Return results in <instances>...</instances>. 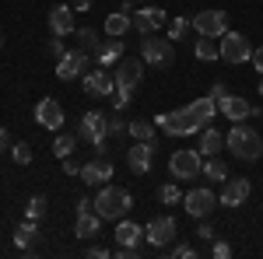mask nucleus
<instances>
[{
  "label": "nucleus",
  "mask_w": 263,
  "mask_h": 259,
  "mask_svg": "<svg viewBox=\"0 0 263 259\" xmlns=\"http://www.w3.org/2000/svg\"><path fill=\"white\" fill-rule=\"evenodd\" d=\"M7 147H11V137H7V130L0 126V151H7Z\"/></svg>",
  "instance_id": "8fccbe9b"
},
{
  "label": "nucleus",
  "mask_w": 263,
  "mask_h": 259,
  "mask_svg": "<svg viewBox=\"0 0 263 259\" xmlns=\"http://www.w3.org/2000/svg\"><path fill=\"white\" fill-rule=\"evenodd\" d=\"M126 133H130L134 140H144V144H155V123H147V119H134Z\"/></svg>",
  "instance_id": "c756f323"
},
{
  "label": "nucleus",
  "mask_w": 263,
  "mask_h": 259,
  "mask_svg": "<svg viewBox=\"0 0 263 259\" xmlns=\"http://www.w3.org/2000/svg\"><path fill=\"white\" fill-rule=\"evenodd\" d=\"M224 147H228L239 161H256L263 154L260 133H256L253 126H246V123H235V126H232V133L224 137Z\"/></svg>",
  "instance_id": "f257e3e1"
},
{
  "label": "nucleus",
  "mask_w": 263,
  "mask_h": 259,
  "mask_svg": "<svg viewBox=\"0 0 263 259\" xmlns=\"http://www.w3.org/2000/svg\"><path fill=\"white\" fill-rule=\"evenodd\" d=\"M168 172H172V179H197L203 172V158H200V147L197 151H190V147H182V151H172V158H168Z\"/></svg>",
  "instance_id": "20e7f679"
},
{
  "label": "nucleus",
  "mask_w": 263,
  "mask_h": 259,
  "mask_svg": "<svg viewBox=\"0 0 263 259\" xmlns=\"http://www.w3.org/2000/svg\"><path fill=\"white\" fill-rule=\"evenodd\" d=\"M218 109H221L232 123H242L246 116H253V112H256V109H253L242 95H224V98H218Z\"/></svg>",
  "instance_id": "aec40b11"
},
{
  "label": "nucleus",
  "mask_w": 263,
  "mask_h": 259,
  "mask_svg": "<svg viewBox=\"0 0 263 259\" xmlns=\"http://www.w3.org/2000/svg\"><path fill=\"white\" fill-rule=\"evenodd\" d=\"M155 123L162 126L168 137H190V133H200L203 126L193 119V112L190 109H179V112H162V116H155Z\"/></svg>",
  "instance_id": "39448f33"
},
{
  "label": "nucleus",
  "mask_w": 263,
  "mask_h": 259,
  "mask_svg": "<svg viewBox=\"0 0 263 259\" xmlns=\"http://www.w3.org/2000/svg\"><path fill=\"white\" fill-rule=\"evenodd\" d=\"M46 214V196H32L28 200V221H39Z\"/></svg>",
  "instance_id": "f704fd0d"
},
{
  "label": "nucleus",
  "mask_w": 263,
  "mask_h": 259,
  "mask_svg": "<svg viewBox=\"0 0 263 259\" xmlns=\"http://www.w3.org/2000/svg\"><path fill=\"white\" fill-rule=\"evenodd\" d=\"M211 256L214 259H228L232 256V245H228V242H214V245H211Z\"/></svg>",
  "instance_id": "a19ab883"
},
{
  "label": "nucleus",
  "mask_w": 263,
  "mask_h": 259,
  "mask_svg": "<svg viewBox=\"0 0 263 259\" xmlns=\"http://www.w3.org/2000/svg\"><path fill=\"white\" fill-rule=\"evenodd\" d=\"M130 207H134V196L120 186H102L99 196H95V214L102 221H123V214Z\"/></svg>",
  "instance_id": "f03ea898"
},
{
  "label": "nucleus",
  "mask_w": 263,
  "mask_h": 259,
  "mask_svg": "<svg viewBox=\"0 0 263 259\" xmlns=\"http://www.w3.org/2000/svg\"><path fill=\"white\" fill-rule=\"evenodd\" d=\"M84 67H88V53H84V49H70V53H63L60 60H57V77L74 81V77L84 74Z\"/></svg>",
  "instance_id": "ddd939ff"
},
{
  "label": "nucleus",
  "mask_w": 263,
  "mask_h": 259,
  "mask_svg": "<svg viewBox=\"0 0 263 259\" xmlns=\"http://www.w3.org/2000/svg\"><path fill=\"white\" fill-rule=\"evenodd\" d=\"M81 84H84V95H95V98H105V95H112L116 91V81L109 70H84L81 74Z\"/></svg>",
  "instance_id": "9b49d317"
},
{
  "label": "nucleus",
  "mask_w": 263,
  "mask_h": 259,
  "mask_svg": "<svg viewBox=\"0 0 263 259\" xmlns=\"http://www.w3.org/2000/svg\"><path fill=\"white\" fill-rule=\"evenodd\" d=\"M218 46H221V60L232 63V67L253 60V46H249V39L239 35V32H224L221 39H218Z\"/></svg>",
  "instance_id": "6e6552de"
},
{
  "label": "nucleus",
  "mask_w": 263,
  "mask_h": 259,
  "mask_svg": "<svg viewBox=\"0 0 263 259\" xmlns=\"http://www.w3.org/2000/svg\"><path fill=\"white\" fill-rule=\"evenodd\" d=\"M78 210H91V200H88V196H78Z\"/></svg>",
  "instance_id": "3c124183"
},
{
  "label": "nucleus",
  "mask_w": 263,
  "mask_h": 259,
  "mask_svg": "<svg viewBox=\"0 0 263 259\" xmlns=\"http://www.w3.org/2000/svg\"><path fill=\"white\" fill-rule=\"evenodd\" d=\"M99 67H116L120 63V56H123V39H116V35H109V39L99 46Z\"/></svg>",
  "instance_id": "412c9836"
},
{
  "label": "nucleus",
  "mask_w": 263,
  "mask_h": 259,
  "mask_svg": "<svg viewBox=\"0 0 263 259\" xmlns=\"http://www.w3.org/2000/svg\"><path fill=\"white\" fill-rule=\"evenodd\" d=\"M11 158L18 161V165H28V161H32V147H28V144H14V147H11Z\"/></svg>",
  "instance_id": "e433bc0d"
},
{
  "label": "nucleus",
  "mask_w": 263,
  "mask_h": 259,
  "mask_svg": "<svg viewBox=\"0 0 263 259\" xmlns=\"http://www.w3.org/2000/svg\"><path fill=\"white\" fill-rule=\"evenodd\" d=\"M144 242V228L134 221H120L116 224V245H141Z\"/></svg>",
  "instance_id": "b1692460"
},
{
  "label": "nucleus",
  "mask_w": 263,
  "mask_h": 259,
  "mask_svg": "<svg viewBox=\"0 0 263 259\" xmlns=\"http://www.w3.org/2000/svg\"><path fill=\"white\" fill-rule=\"evenodd\" d=\"M158 200L162 203H179V186L176 182H165L162 189H158Z\"/></svg>",
  "instance_id": "72a5a7b5"
},
{
  "label": "nucleus",
  "mask_w": 263,
  "mask_h": 259,
  "mask_svg": "<svg viewBox=\"0 0 263 259\" xmlns=\"http://www.w3.org/2000/svg\"><path fill=\"white\" fill-rule=\"evenodd\" d=\"M141 60L151 63V67H168V63L176 60V46H172V39L144 35V42H141Z\"/></svg>",
  "instance_id": "0eeeda50"
},
{
  "label": "nucleus",
  "mask_w": 263,
  "mask_h": 259,
  "mask_svg": "<svg viewBox=\"0 0 263 259\" xmlns=\"http://www.w3.org/2000/svg\"><path fill=\"white\" fill-rule=\"evenodd\" d=\"M70 4H74V11H88V7H91L95 0H70Z\"/></svg>",
  "instance_id": "09e8293b"
},
{
  "label": "nucleus",
  "mask_w": 263,
  "mask_h": 259,
  "mask_svg": "<svg viewBox=\"0 0 263 259\" xmlns=\"http://www.w3.org/2000/svg\"><path fill=\"white\" fill-rule=\"evenodd\" d=\"M249 189H253L249 179H224L218 203H221V207H242L246 200H249Z\"/></svg>",
  "instance_id": "f3484780"
},
{
  "label": "nucleus",
  "mask_w": 263,
  "mask_h": 259,
  "mask_svg": "<svg viewBox=\"0 0 263 259\" xmlns=\"http://www.w3.org/2000/svg\"><path fill=\"white\" fill-rule=\"evenodd\" d=\"M126 165H130V172H134V175H147V172H151V165H155V144L137 140V144L126 151Z\"/></svg>",
  "instance_id": "f8f14e48"
},
{
  "label": "nucleus",
  "mask_w": 263,
  "mask_h": 259,
  "mask_svg": "<svg viewBox=\"0 0 263 259\" xmlns=\"http://www.w3.org/2000/svg\"><path fill=\"white\" fill-rule=\"evenodd\" d=\"M144 77V60H134V56H123L120 63H116V74H112V81H116V88H137Z\"/></svg>",
  "instance_id": "4468645a"
},
{
  "label": "nucleus",
  "mask_w": 263,
  "mask_h": 259,
  "mask_svg": "<svg viewBox=\"0 0 263 259\" xmlns=\"http://www.w3.org/2000/svg\"><path fill=\"white\" fill-rule=\"evenodd\" d=\"M35 123L39 126H46V130H60L63 126V109L57 98H42L39 105H35Z\"/></svg>",
  "instance_id": "6ab92c4d"
},
{
  "label": "nucleus",
  "mask_w": 263,
  "mask_h": 259,
  "mask_svg": "<svg viewBox=\"0 0 263 259\" xmlns=\"http://www.w3.org/2000/svg\"><path fill=\"white\" fill-rule=\"evenodd\" d=\"M221 147H224V137L214 130V126H203V130H200V151L211 158V154H218Z\"/></svg>",
  "instance_id": "cd10ccee"
},
{
  "label": "nucleus",
  "mask_w": 263,
  "mask_h": 259,
  "mask_svg": "<svg viewBox=\"0 0 263 259\" xmlns=\"http://www.w3.org/2000/svg\"><path fill=\"white\" fill-rule=\"evenodd\" d=\"M190 21H193V32H197V35L221 39L224 32H228V14H224V11H214V7H211V11H197Z\"/></svg>",
  "instance_id": "1a4fd4ad"
},
{
  "label": "nucleus",
  "mask_w": 263,
  "mask_h": 259,
  "mask_svg": "<svg viewBox=\"0 0 263 259\" xmlns=\"http://www.w3.org/2000/svg\"><path fill=\"white\" fill-rule=\"evenodd\" d=\"M197 235H200V242H214V228H211V224L203 221L200 228H197Z\"/></svg>",
  "instance_id": "c03bdc74"
},
{
  "label": "nucleus",
  "mask_w": 263,
  "mask_h": 259,
  "mask_svg": "<svg viewBox=\"0 0 263 259\" xmlns=\"http://www.w3.org/2000/svg\"><path fill=\"white\" fill-rule=\"evenodd\" d=\"M224 95H228V88H224L221 81H218V84H214V88H211V98L218 102V98H224Z\"/></svg>",
  "instance_id": "49530a36"
},
{
  "label": "nucleus",
  "mask_w": 263,
  "mask_h": 259,
  "mask_svg": "<svg viewBox=\"0 0 263 259\" xmlns=\"http://www.w3.org/2000/svg\"><path fill=\"white\" fill-rule=\"evenodd\" d=\"M14 242H18V249H25V252H32V245L39 242V221H21L18 228H14Z\"/></svg>",
  "instance_id": "4be33fe9"
},
{
  "label": "nucleus",
  "mask_w": 263,
  "mask_h": 259,
  "mask_svg": "<svg viewBox=\"0 0 263 259\" xmlns=\"http://www.w3.org/2000/svg\"><path fill=\"white\" fill-rule=\"evenodd\" d=\"M172 256H176V259H193L197 252H193V245H176V249H172Z\"/></svg>",
  "instance_id": "79ce46f5"
},
{
  "label": "nucleus",
  "mask_w": 263,
  "mask_h": 259,
  "mask_svg": "<svg viewBox=\"0 0 263 259\" xmlns=\"http://www.w3.org/2000/svg\"><path fill=\"white\" fill-rule=\"evenodd\" d=\"M186 109L193 112V119L200 123V126H207V123L214 119V112H218V102H214L211 95H207V98H197V102H190Z\"/></svg>",
  "instance_id": "393cba45"
},
{
  "label": "nucleus",
  "mask_w": 263,
  "mask_h": 259,
  "mask_svg": "<svg viewBox=\"0 0 263 259\" xmlns=\"http://www.w3.org/2000/svg\"><path fill=\"white\" fill-rule=\"evenodd\" d=\"M74 35H78V49H84L88 56H91V53H99V46H102V42L95 39V28H78Z\"/></svg>",
  "instance_id": "2f4dec72"
},
{
  "label": "nucleus",
  "mask_w": 263,
  "mask_h": 259,
  "mask_svg": "<svg viewBox=\"0 0 263 259\" xmlns=\"http://www.w3.org/2000/svg\"><path fill=\"white\" fill-rule=\"evenodd\" d=\"M81 179L84 186H105V182L112 179V161L99 154V158H91L88 165H81Z\"/></svg>",
  "instance_id": "2eb2a0df"
},
{
  "label": "nucleus",
  "mask_w": 263,
  "mask_h": 259,
  "mask_svg": "<svg viewBox=\"0 0 263 259\" xmlns=\"http://www.w3.org/2000/svg\"><path fill=\"white\" fill-rule=\"evenodd\" d=\"M260 95H263V81H260Z\"/></svg>",
  "instance_id": "603ef678"
},
{
  "label": "nucleus",
  "mask_w": 263,
  "mask_h": 259,
  "mask_svg": "<svg viewBox=\"0 0 263 259\" xmlns=\"http://www.w3.org/2000/svg\"><path fill=\"white\" fill-rule=\"evenodd\" d=\"M165 21H168V14H165L162 7H141V11H134V28L141 35H155Z\"/></svg>",
  "instance_id": "dca6fc26"
},
{
  "label": "nucleus",
  "mask_w": 263,
  "mask_h": 259,
  "mask_svg": "<svg viewBox=\"0 0 263 259\" xmlns=\"http://www.w3.org/2000/svg\"><path fill=\"white\" fill-rule=\"evenodd\" d=\"M253 67L260 70V77H263V46H260V49H253Z\"/></svg>",
  "instance_id": "a18cd8bd"
},
{
  "label": "nucleus",
  "mask_w": 263,
  "mask_h": 259,
  "mask_svg": "<svg viewBox=\"0 0 263 259\" xmlns=\"http://www.w3.org/2000/svg\"><path fill=\"white\" fill-rule=\"evenodd\" d=\"M130 91H134V88H116V91H112V105H116L120 112L126 109V105H130V98H134Z\"/></svg>",
  "instance_id": "4c0bfd02"
},
{
  "label": "nucleus",
  "mask_w": 263,
  "mask_h": 259,
  "mask_svg": "<svg viewBox=\"0 0 263 259\" xmlns=\"http://www.w3.org/2000/svg\"><path fill=\"white\" fill-rule=\"evenodd\" d=\"M88 256H91V259H105V256H109V252H105L102 245H91V249H88Z\"/></svg>",
  "instance_id": "de8ad7c7"
},
{
  "label": "nucleus",
  "mask_w": 263,
  "mask_h": 259,
  "mask_svg": "<svg viewBox=\"0 0 263 259\" xmlns=\"http://www.w3.org/2000/svg\"><path fill=\"white\" fill-rule=\"evenodd\" d=\"M182 207H186V214L190 217H211V210L218 207V196L207 189V186H197V189H190L186 196H182Z\"/></svg>",
  "instance_id": "9d476101"
},
{
  "label": "nucleus",
  "mask_w": 263,
  "mask_h": 259,
  "mask_svg": "<svg viewBox=\"0 0 263 259\" xmlns=\"http://www.w3.org/2000/svg\"><path fill=\"white\" fill-rule=\"evenodd\" d=\"M197 60H203V63H211V60H221V46H218V39H211V35H200L197 39Z\"/></svg>",
  "instance_id": "bb28decb"
},
{
  "label": "nucleus",
  "mask_w": 263,
  "mask_h": 259,
  "mask_svg": "<svg viewBox=\"0 0 263 259\" xmlns=\"http://www.w3.org/2000/svg\"><path fill=\"white\" fill-rule=\"evenodd\" d=\"M0 42H4V39H0Z\"/></svg>",
  "instance_id": "864d4df0"
},
{
  "label": "nucleus",
  "mask_w": 263,
  "mask_h": 259,
  "mask_svg": "<svg viewBox=\"0 0 263 259\" xmlns=\"http://www.w3.org/2000/svg\"><path fill=\"white\" fill-rule=\"evenodd\" d=\"M179 235V224L172 217H151L147 224H144V242L151 245V249H168L172 245V238Z\"/></svg>",
  "instance_id": "423d86ee"
},
{
  "label": "nucleus",
  "mask_w": 263,
  "mask_h": 259,
  "mask_svg": "<svg viewBox=\"0 0 263 259\" xmlns=\"http://www.w3.org/2000/svg\"><path fill=\"white\" fill-rule=\"evenodd\" d=\"M49 28H53V35H74L78 32V25H74V7H67V4H57L53 11H49Z\"/></svg>",
  "instance_id": "a211bd4d"
},
{
  "label": "nucleus",
  "mask_w": 263,
  "mask_h": 259,
  "mask_svg": "<svg viewBox=\"0 0 263 259\" xmlns=\"http://www.w3.org/2000/svg\"><path fill=\"white\" fill-rule=\"evenodd\" d=\"M46 53H49L53 60H60L63 53H67V49H63V35H57V39H49V46H46Z\"/></svg>",
  "instance_id": "ea45409f"
},
{
  "label": "nucleus",
  "mask_w": 263,
  "mask_h": 259,
  "mask_svg": "<svg viewBox=\"0 0 263 259\" xmlns=\"http://www.w3.org/2000/svg\"><path fill=\"white\" fill-rule=\"evenodd\" d=\"M200 175H207L211 182H224V179H228V165H224L221 158H207V161H203V172H200Z\"/></svg>",
  "instance_id": "c85d7f7f"
},
{
  "label": "nucleus",
  "mask_w": 263,
  "mask_h": 259,
  "mask_svg": "<svg viewBox=\"0 0 263 259\" xmlns=\"http://www.w3.org/2000/svg\"><path fill=\"white\" fill-rule=\"evenodd\" d=\"M193 28V21L190 18H176V21H168V39H186V32Z\"/></svg>",
  "instance_id": "473e14b6"
},
{
  "label": "nucleus",
  "mask_w": 263,
  "mask_h": 259,
  "mask_svg": "<svg viewBox=\"0 0 263 259\" xmlns=\"http://www.w3.org/2000/svg\"><path fill=\"white\" fill-rule=\"evenodd\" d=\"M123 130H130V123H123V112L116 109V116H109V137H120Z\"/></svg>",
  "instance_id": "c9c22d12"
},
{
  "label": "nucleus",
  "mask_w": 263,
  "mask_h": 259,
  "mask_svg": "<svg viewBox=\"0 0 263 259\" xmlns=\"http://www.w3.org/2000/svg\"><path fill=\"white\" fill-rule=\"evenodd\" d=\"M130 28H134V18H130L126 11H116V14H109V18H105V35H116V39H123Z\"/></svg>",
  "instance_id": "a878e982"
},
{
  "label": "nucleus",
  "mask_w": 263,
  "mask_h": 259,
  "mask_svg": "<svg viewBox=\"0 0 263 259\" xmlns=\"http://www.w3.org/2000/svg\"><path fill=\"white\" fill-rule=\"evenodd\" d=\"M78 137L88 140L99 154H105V137H109V116L102 112H84L81 123H78Z\"/></svg>",
  "instance_id": "7ed1b4c3"
},
{
  "label": "nucleus",
  "mask_w": 263,
  "mask_h": 259,
  "mask_svg": "<svg viewBox=\"0 0 263 259\" xmlns=\"http://www.w3.org/2000/svg\"><path fill=\"white\" fill-rule=\"evenodd\" d=\"M116 256H120V259H141L144 249H141V245H116Z\"/></svg>",
  "instance_id": "58836bf2"
},
{
  "label": "nucleus",
  "mask_w": 263,
  "mask_h": 259,
  "mask_svg": "<svg viewBox=\"0 0 263 259\" xmlns=\"http://www.w3.org/2000/svg\"><path fill=\"white\" fill-rule=\"evenodd\" d=\"M60 161H63V172H67V175H81V165L74 158H60Z\"/></svg>",
  "instance_id": "37998d69"
},
{
  "label": "nucleus",
  "mask_w": 263,
  "mask_h": 259,
  "mask_svg": "<svg viewBox=\"0 0 263 259\" xmlns=\"http://www.w3.org/2000/svg\"><path fill=\"white\" fill-rule=\"evenodd\" d=\"M74 147H78V133H60V137L53 140V154L57 158H70Z\"/></svg>",
  "instance_id": "7c9ffc66"
},
{
  "label": "nucleus",
  "mask_w": 263,
  "mask_h": 259,
  "mask_svg": "<svg viewBox=\"0 0 263 259\" xmlns=\"http://www.w3.org/2000/svg\"><path fill=\"white\" fill-rule=\"evenodd\" d=\"M102 228V217L95 210H78V224H74V231H78V238H95Z\"/></svg>",
  "instance_id": "5701e85b"
}]
</instances>
